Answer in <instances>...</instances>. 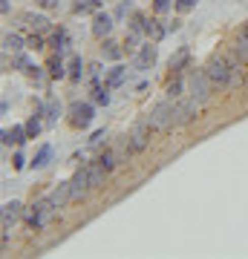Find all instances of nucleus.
<instances>
[{
	"mask_svg": "<svg viewBox=\"0 0 248 259\" xmlns=\"http://www.w3.org/2000/svg\"><path fill=\"white\" fill-rule=\"evenodd\" d=\"M211 78H208V72L205 69H191V75H188V95H191L193 101L205 104L208 98H211Z\"/></svg>",
	"mask_w": 248,
	"mask_h": 259,
	"instance_id": "f257e3e1",
	"label": "nucleus"
},
{
	"mask_svg": "<svg viewBox=\"0 0 248 259\" xmlns=\"http://www.w3.org/2000/svg\"><path fill=\"white\" fill-rule=\"evenodd\" d=\"M205 72H208V78H211L214 87H228L231 81V64L225 55H214L211 61H208V66H205Z\"/></svg>",
	"mask_w": 248,
	"mask_h": 259,
	"instance_id": "f03ea898",
	"label": "nucleus"
},
{
	"mask_svg": "<svg viewBox=\"0 0 248 259\" xmlns=\"http://www.w3.org/2000/svg\"><path fill=\"white\" fill-rule=\"evenodd\" d=\"M173 112H176V104H170V98H167V101H159L156 107H153V112H150V127L153 130L173 127Z\"/></svg>",
	"mask_w": 248,
	"mask_h": 259,
	"instance_id": "7ed1b4c3",
	"label": "nucleus"
},
{
	"mask_svg": "<svg viewBox=\"0 0 248 259\" xmlns=\"http://www.w3.org/2000/svg\"><path fill=\"white\" fill-rule=\"evenodd\" d=\"M150 118H145V121H138L136 127L130 130V136H127V141H130V150L133 153H141V150L147 147V139H150Z\"/></svg>",
	"mask_w": 248,
	"mask_h": 259,
	"instance_id": "20e7f679",
	"label": "nucleus"
},
{
	"mask_svg": "<svg viewBox=\"0 0 248 259\" xmlns=\"http://www.w3.org/2000/svg\"><path fill=\"white\" fill-rule=\"evenodd\" d=\"M90 176H87V167H81L73 179H69V196H73V202H84L87 193H90Z\"/></svg>",
	"mask_w": 248,
	"mask_h": 259,
	"instance_id": "39448f33",
	"label": "nucleus"
},
{
	"mask_svg": "<svg viewBox=\"0 0 248 259\" xmlns=\"http://www.w3.org/2000/svg\"><path fill=\"white\" fill-rule=\"evenodd\" d=\"M199 107H202V104H199V101H193L191 95H188V101L176 104V112H173V127H185V124H191L193 115L199 112Z\"/></svg>",
	"mask_w": 248,
	"mask_h": 259,
	"instance_id": "423d86ee",
	"label": "nucleus"
},
{
	"mask_svg": "<svg viewBox=\"0 0 248 259\" xmlns=\"http://www.w3.org/2000/svg\"><path fill=\"white\" fill-rule=\"evenodd\" d=\"M153 64H156V47H153V44H145L136 55V69L145 72V69H150Z\"/></svg>",
	"mask_w": 248,
	"mask_h": 259,
	"instance_id": "0eeeda50",
	"label": "nucleus"
},
{
	"mask_svg": "<svg viewBox=\"0 0 248 259\" xmlns=\"http://www.w3.org/2000/svg\"><path fill=\"white\" fill-rule=\"evenodd\" d=\"M69 115H73L75 127H87L92 121V104H75L73 110H69Z\"/></svg>",
	"mask_w": 248,
	"mask_h": 259,
	"instance_id": "6e6552de",
	"label": "nucleus"
},
{
	"mask_svg": "<svg viewBox=\"0 0 248 259\" xmlns=\"http://www.w3.org/2000/svg\"><path fill=\"white\" fill-rule=\"evenodd\" d=\"M20 207H23V204H20L18 199H12V202L3 204V231H12V225L18 222V216H20Z\"/></svg>",
	"mask_w": 248,
	"mask_h": 259,
	"instance_id": "1a4fd4ad",
	"label": "nucleus"
},
{
	"mask_svg": "<svg viewBox=\"0 0 248 259\" xmlns=\"http://www.w3.org/2000/svg\"><path fill=\"white\" fill-rule=\"evenodd\" d=\"M107 167H101L98 161L95 164H87V176H90V187L92 190H98V187H104V179H107Z\"/></svg>",
	"mask_w": 248,
	"mask_h": 259,
	"instance_id": "9d476101",
	"label": "nucleus"
},
{
	"mask_svg": "<svg viewBox=\"0 0 248 259\" xmlns=\"http://www.w3.org/2000/svg\"><path fill=\"white\" fill-rule=\"evenodd\" d=\"M29 136H26V127H12V130H3V144H23Z\"/></svg>",
	"mask_w": 248,
	"mask_h": 259,
	"instance_id": "9b49d317",
	"label": "nucleus"
},
{
	"mask_svg": "<svg viewBox=\"0 0 248 259\" xmlns=\"http://www.w3.org/2000/svg\"><path fill=\"white\" fill-rule=\"evenodd\" d=\"M66 199H73V196H69V182H64V185H58V190H52V196H49V204H52V207H64V202Z\"/></svg>",
	"mask_w": 248,
	"mask_h": 259,
	"instance_id": "f8f14e48",
	"label": "nucleus"
},
{
	"mask_svg": "<svg viewBox=\"0 0 248 259\" xmlns=\"http://www.w3.org/2000/svg\"><path fill=\"white\" fill-rule=\"evenodd\" d=\"M110 29H113V20L107 18V15H98V18L92 20V35L95 37H107L110 35Z\"/></svg>",
	"mask_w": 248,
	"mask_h": 259,
	"instance_id": "ddd939ff",
	"label": "nucleus"
},
{
	"mask_svg": "<svg viewBox=\"0 0 248 259\" xmlns=\"http://www.w3.org/2000/svg\"><path fill=\"white\" fill-rule=\"evenodd\" d=\"M188 61H191V52H188V47H182L173 58H170V69H173V72H179V69H185V66H188Z\"/></svg>",
	"mask_w": 248,
	"mask_h": 259,
	"instance_id": "4468645a",
	"label": "nucleus"
},
{
	"mask_svg": "<svg viewBox=\"0 0 248 259\" xmlns=\"http://www.w3.org/2000/svg\"><path fill=\"white\" fill-rule=\"evenodd\" d=\"M23 20H26L35 32H46V29H49V18H44V15H26Z\"/></svg>",
	"mask_w": 248,
	"mask_h": 259,
	"instance_id": "2eb2a0df",
	"label": "nucleus"
},
{
	"mask_svg": "<svg viewBox=\"0 0 248 259\" xmlns=\"http://www.w3.org/2000/svg\"><path fill=\"white\" fill-rule=\"evenodd\" d=\"M26 44H29V40H23L20 35H6V37H3V47H6V49H15V52H20Z\"/></svg>",
	"mask_w": 248,
	"mask_h": 259,
	"instance_id": "dca6fc26",
	"label": "nucleus"
},
{
	"mask_svg": "<svg viewBox=\"0 0 248 259\" xmlns=\"http://www.w3.org/2000/svg\"><path fill=\"white\" fill-rule=\"evenodd\" d=\"M98 164L107 167V170H113V167L119 164V156H116V150H107V153H101V156H98Z\"/></svg>",
	"mask_w": 248,
	"mask_h": 259,
	"instance_id": "f3484780",
	"label": "nucleus"
},
{
	"mask_svg": "<svg viewBox=\"0 0 248 259\" xmlns=\"http://www.w3.org/2000/svg\"><path fill=\"white\" fill-rule=\"evenodd\" d=\"M104 58H107V61H119V58H121V47H119V44H113V40H107V44H104Z\"/></svg>",
	"mask_w": 248,
	"mask_h": 259,
	"instance_id": "a211bd4d",
	"label": "nucleus"
},
{
	"mask_svg": "<svg viewBox=\"0 0 248 259\" xmlns=\"http://www.w3.org/2000/svg\"><path fill=\"white\" fill-rule=\"evenodd\" d=\"M124 72H127L124 66H116V69L110 72V78H107V87H119V83L124 81Z\"/></svg>",
	"mask_w": 248,
	"mask_h": 259,
	"instance_id": "6ab92c4d",
	"label": "nucleus"
},
{
	"mask_svg": "<svg viewBox=\"0 0 248 259\" xmlns=\"http://www.w3.org/2000/svg\"><path fill=\"white\" fill-rule=\"evenodd\" d=\"M234 49H237V55L242 58V64H248V35L239 37V40H237V47H234Z\"/></svg>",
	"mask_w": 248,
	"mask_h": 259,
	"instance_id": "aec40b11",
	"label": "nucleus"
},
{
	"mask_svg": "<svg viewBox=\"0 0 248 259\" xmlns=\"http://www.w3.org/2000/svg\"><path fill=\"white\" fill-rule=\"evenodd\" d=\"M49 75H52V78H64V64H61V58H52V61H49Z\"/></svg>",
	"mask_w": 248,
	"mask_h": 259,
	"instance_id": "412c9836",
	"label": "nucleus"
},
{
	"mask_svg": "<svg viewBox=\"0 0 248 259\" xmlns=\"http://www.w3.org/2000/svg\"><path fill=\"white\" fill-rule=\"evenodd\" d=\"M49 156H52V147H44V150L35 156V161H32V164H35V167H44L46 161H49Z\"/></svg>",
	"mask_w": 248,
	"mask_h": 259,
	"instance_id": "4be33fe9",
	"label": "nucleus"
},
{
	"mask_svg": "<svg viewBox=\"0 0 248 259\" xmlns=\"http://www.w3.org/2000/svg\"><path fill=\"white\" fill-rule=\"evenodd\" d=\"M61 115V104H55V101H49V107H46V118H49V124Z\"/></svg>",
	"mask_w": 248,
	"mask_h": 259,
	"instance_id": "5701e85b",
	"label": "nucleus"
},
{
	"mask_svg": "<svg viewBox=\"0 0 248 259\" xmlns=\"http://www.w3.org/2000/svg\"><path fill=\"white\" fill-rule=\"evenodd\" d=\"M182 90H185V83L182 81H173L170 87H167V98H179V95H182Z\"/></svg>",
	"mask_w": 248,
	"mask_h": 259,
	"instance_id": "b1692460",
	"label": "nucleus"
},
{
	"mask_svg": "<svg viewBox=\"0 0 248 259\" xmlns=\"http://www.w3.org/2000/svg\"><path fill=\"white\" fill-rule=\"evenodd\" d=\"M38 133H41V121H38V118L26 121V136H29V139H35Z\"/></svg>",
	"mask_w": 248,
	"mask_h": 259,
	"instance_id": "393cba45",
	"label": "nucleus"
},
{
	"mask_svg": "<svg viewBox=\"0 0 248 259\" xmlns=\"http://www.w3.org/2000/svg\"><path fill=\"white\" fill-rule=\"evenodd\" d=\"M95 101L98 104H110V87H98V90H95Z\"/></svg>",
	"mask_w": 248,
	"mask_h": 259,
	"instance_id": "a878e982",
	"label": "nucleus"
},
{
	"mask_svg": "<svg viewBox=\"0 0 248 259\" xmlns=\"http://www.w3.org/2000/svg\"><path fill=\"white\" fill-rule=\"evenodd\" d=\"M176 6H179L182 12H188V9H193V6H196V0H179Z\"/></svg>",
	"mask_w": 248,
	"mask_h": 259,
	"instance_id": "bb28decb",
	"label": "nucleus"
},
{
	"mask_svg": "<svg viewBox=\"0 0 248 259\" xmlns=\"http://www.w3.org/2000/svg\"><path fill=\"white\" fill-rule=\"evenodd\" d=\"M153 6H156V12H167L170 9V0H156Z\"/></svg>",
	"mask_w": 248,
	"mask_h": 259,
	"instance_id": "cd10ccee",
	"label": "nucleus"
},
{
	"mask_svg": "<svg viewBox=\"0 0 248 259\" xmlns=\"http://www.w3.org/2000/svg\"><path fill=\"white\" fill-rule=\"evenodd\" d=\"M101 141H104V130H98V133L90 139V144H101Z\"/></svg>",
	"mask_w": 248,
	"mask_h": 259,
	"instance_id": "c85d7f7f",
	"label": "nucleus"
},
{
	"mask_svg": "<svg viewBox=\"0 0 248 259\" xmlns=\"http://www.w3.org/2000/svg\"><path fill=\"white\" fill-rule=\"evenodd\" d=\"M38 3H41L44 9H55V6H58V0H38Z\"/></svg>",
	"mask_w": 248,
	"mask_h": 259,
	"instance_id": "c756f323",
	"label": "nucleus"
},
{
	"mask_svg": "<svg viewBox=\"0 0 248 259\" xmlns=\"http://www.w3.org/2000/svg\"><path fill=\"white\" fill-rule=\"evenodd\" d=\"M23 164H26V158L18 153V156H15V170H23Z\"/></svg>",
	"mask_w": 248,
	"mask_h": 259,
	"instance_id": "7c9ffc66",
	"label": "nucleus"
},
{
	"mask_svg": "<svg viewBox=\"0 0 248 259\" xmlns=\"http://www.w3.org/2000/svg\"><path fill=\"white\" fill-rule=\"evenodd\" d=\"M9 9H12L9 0H0V12H3V15H9Z\"/></svg>",
	"mask_w": 248,
	"mask_h": 259,
	"instance_id": "2f4dec72",
	"label": "nucleus"
},
{
	"mask_svg": "<svg viewBox=\"0 0 248 259\" xmlns=\"http://www.w3.org/2000/svg\"><path fill=\"white\" fill-rule=\"evenodd\" d=\"M29 47H41V35H32V37H29Z\"/></svg>",
	"mask_w": 248,
	"mask_h": 259,
	"instance_id": "473e14b6",
	"label": "nucleus"
},
{
	"mask_svg": "<svg viewBox=\"0 0 248 259\" xmlns=\"http://www.w3.org/2000/svg\"><path fill=\"white\" fill-rule=\"evenodd\" d=\"M245 35H248V26H245Z\"/></svg>",
	"mask_w": 248,
	"mask_h": 259,
	"instance_id": "72a5a7b5",
	"label": "nucleus"
}]
</instances>
